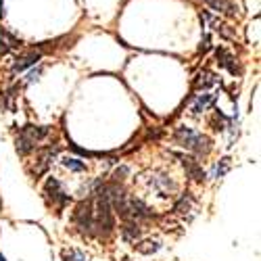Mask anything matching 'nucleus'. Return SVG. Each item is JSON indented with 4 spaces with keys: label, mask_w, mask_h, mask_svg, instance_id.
<instances>
[{
    "label": "nucleus",
    "mask_w": 261,
    "mask_h": 261,
    "mask_svg": "<svg viewBox=\"0 0 261 261\" xmlns=\"http://www.w3.org/2000/svg\"><path fill=\"white\" fill-rule=\"evenodd\" d=\"M173 140L180 146H184L186 150H192V153H197V155H207L211 150V140L207 136H203L201 132H194L190 127H176Z\"/></svg>",
    "instance_id": "f257e3e1"
},
{
    "label": "nucleus",
    "mask_w": 261,
    "mask_h": 261,
    "mask_svg": "<svg viewBox=\"0 0 261 261\" xmlns=\"http://www.w3.org/2000/svg\"><path fill=\"white\" fill-rule=\"evenodd\" d=\"M50 134V127H42V125H25L21 127V132L15 140L17 153L19 155H30L32 150Z\"/></svg>",
    "instance_id": "f03ea898"
},
{
    "label": "nucleus",
    "mask_w": 261,
    "mask_h": 261,
    "mask_svg": "<svg viewBox=\"0 0 261 261\" xmlns=\"http://www.w3.org/2000/svg\"><path fill=\"white\" fill-rule=\"evenodd\" d=\"M44 194H46V199L50 201V205H55V207H65V205L71 201V197H69L67 192H65L63 184H61L57 178H48V180H46Z\"/></svg>",
    "instance_id": "7ed1b4c3"
},
{
    "label": "nucleus",
    "mask_w": 261,
    "mask_h": 261,
    "mask_svg": "<svg viewBox=\"0 0 261 261\" xmlns=\"http://www.w3.org/2000/svg\"><path fill=\"white\" fill-rule=\"evenodd\" d=\"M146 184L150 190H155L159 197H169V194H173V190H176V184H173L165 173H153L150 178H146Z\"/></svg>",
    "instance_id": "20e7f679"
},
{
    "label": "nucleus",
    "mask_w": 261,
    "mask_h": 261,
    "mask_svg": "<svg viewBox=\"0 0 261 261\" xmlns=\"http://www.w3.org/2000/svg\"><path fill=\"white\" fill-rule=\"evenodd\" d=\"M42 59V50H30V53H23V55H19L13 63V73H21V71H25L28 67H32V65H36L38 61Z\"/></svg>",
    "instance_id": "39448f33"
},
{
    "label": "nucleus",
    "mask_w": 261,
    "mask_h": 261,
    "mask_svg": "<svg viewBox=\"0 0 261 261\" xmlns=\"http://www.w3.org/2000/svg\"><path fill=\"white\" fill-rule=\"evenodd\" d=\"M178 159L182 161V165H184V169H186V173H188V178L197 180V182H203V180H205V169L201 167L199 161H194V159H190V157H184V155H178Z\"/></svg>",
    "instance_id": "423d86ee"
},
{
    "label": "nucleus",
    "mask_w": 261,
    "mask_h": 261,
    "mask_svg": "<svg viewBox=\"0 0 261 261\" xmlns=\"http://www.w3.org/2000/svg\"><path fill=\"white\" fill-rule=\"evenodd\" d=\"M194 205H197V201H194L192 192H184L182 197L176 201V205H173V213L186 217L188 213H192V211H194Z\"/></svg>",
    "instance_id": "0eeeda50"
},
{
    "label": "nucleus",
    "mask_w": 261,
    "mask_h": 261,
    "mask_svg": "<svg viewBox=\"0 0 261 261\" xmlns=\"http://www.w3.org/2000/svg\"><path fill=\"white\" fill-rule=\"evenodd\" d=\"M15 48H19V40L11 32L0 28V59H3L5 55H9L11 50H15Z\"/></svg>",
    "instance_id": "6e6552de"
},
{
    "label": "nucleus",
    "mask_w": 261,
    "mask_h": 261,
    "mask_svg": "<svg viewBox=\"0 0 261 261\" xmlns=\"http://www.w3.org/2000/svg\"><path fill=\"white\" fill-rule=\"evenodd\" d=\"M121 238L125 243H140V238H142V228L140 224L136 222H125L123 228H121Z\"/></svg>",
    "instance_id": "1a4fd4ad"
},
{
    "label": "nucleus",
    "mask_w": 261,
    "mask_h": 261,
    "mask_svg": "<svg viewBox=\"0 0 261 261\" xmlns=\"http://www.w3.org/2000/svg\"><path fill=\"white\" fill-rule=\"evenodd\" d=\"M215 55H217V63H220V67L228 69L230 73H238V65H236V59H234V55H232L230 50H226V48H220V50H217Z\"/></svg>",
    "instance_id": "9d476101"
},
{
    "label": "nucleus",
    "mask_w": 261,
    "mask_h": 261,
    "mask_svg": "<svg viewBox=\"0 0 261 261\" xmlns=\"http://www.w3.org/2000/svg\"><path fill=\"white\" fill-rule=\"evenodd\" d=\"M213 100H215V96H213V94H199V96H197V100H194V105L190 107V113L199 115V113L207 111V109L213 105Z\"/></svg>",
    "instance_id": "9b49d317"
},
{
    "label": "nucleus",
    "mask_w": 261,
    "mask_h": 261,
    "mask_svg": "<svg viewBox=\"0 0 261 261\" xmlns=\"http://www.w3.org/2000/svg\"><path fill=\"white\" fill-rule=\"evenodd\" d=\"M205 3H207L211 9L220 11V13H226V15H230V17L236 15V9H234V5H232V0H205Z\"/></svg>",
    "instance_id": "f8f14e48"
},
{
    "label": "nucleus",
    "mask_w": 261,
    "mask_h": 261,
    "mask_svg": "<svg viewBox=\"0 0 261 261\" xmlns=\"http://www.w3.org/2000/svg\"><path fill=\"white\" fill-rule=\"evenodd\" d=\"M61 165H63L65 169L73 171V173H82V171H86V163H84L82 159H75V157H63V159H61Z\"/></svg>",
    "instance_id": "ddd939ff"
},
{
    "label": "nucleus",
    "mask_w": 261,
    "mask_h": 261,
    "mask_svg": "<svg viewBox=\"0 0 261 261\" xmlns=\"http://www.w3.org/2000/svg\"><path fill=\"white\" fill-rule=\"evenodd\" d=\"M136 249L144 255H150V253H157L161 249V245L157 241H142V243H136Z\"/></svg>",
    "instance_id": "4468645a"
},
{
    "label": "nucleus",
    "mask_w": 261,
    "mask_h": 261,
    "mask_svg": "<svg viewBox=\"0 0 261 261\" xmlns=\"http://www.w3.org/2000/svg\"><path fill=\"white\" fill-rule=\"evenodd\" d=\"M215 84H220V75L205 71L201 75V80H199V88H209V86H215Z\"/></svg>",
    "instance_id": "2eb2a0df"
},
{
    "label": "nucleus",
    "mask_w": 261,
    "mask_h": 261,
    "mask_svg": "<svg viewBox=\"0 0 261 261\" xmlns=\"http://www.w3.org/2000/svg\"><path fill=\"white\" fill-rule=\"evenodd\" d=\"M228 169H230V159L226 157V159H222L220 163H215V167H213V173H211V176H213V178H224Z\"/></svg>",
    "instance_id": "dca6fc26"
},
{
    "label": "nucleus",
    "mask_w": 261,
    "mask_h": 261,
    "mask_svg": "<svg viewBox=\"0 0 261 261\" xmlns=\"http://www.w3.org/2000/svg\"><path fill=\"white\" fill-rule=\"evenodd\" d=\"M63 261H88V257H86L82 251H77V249H71V251L63 253Z\"/></svg>",
    "instance_id": "f3484780"
},
{
    "label": "nucleus",
    "mask_w": 261,
    "mask_h": 261,
    "mask_svg": "<svg viewBox=\"0 0 261 261\" xmlns=\"http://www.w3.org/2000/svg\"><path fill=\"white\" fill-rule=\"evenodd\" d=\"M127 173H129V167H125V165H121L115 173H113V180L115 182H121V180H125V176H127Z\"/></svg>",
    "instance_id": "a211bd4d"
},
{
    "label": "nucleus",
    "mask_w": 261,
    "mask_h": 261,
    "mask_svg": "<svg viewBox=\"0 0 261 261\" xmlns=\"http://www.w3.org/2000/svg\"><path fill=\"white\" fill-rule=\"evenodd\" d=\"M209 48H211V36L207 34V36H205V38L201 40V46H199V53H203V55H205V53H207Z\"/></svg>",
    "instance_id": "6ab92c4d"
},
{
    "label": "nucleus",
    "mask_w": 261,
    "mask_h": 261,
    "mask_svg": "<svg viewBox=\"0 0 261 261\" xmlns=\"http://www.w3.org/2000/svg\"><path fill=\"white\" fill-rule=\"evenodd\" d=\"M40 73H42V67H38V69L30 71V73H28V77H25V84H32V82H36V80L40 77Z\"/></svg>",
    "instance_id": "aec40b11"
},
{
    "label": "nucleus",
    "mask_w": 261,
    "mask_h": 261,
    "mask_svg": "<svg viewBox=\"0 0 261 261\" xmlns=\"http://www.w3.org/2000/svg\"><path fill=\"white\" fill-rule=\"evenodd\" d=\"M5 17V0H0V19Z\"/></svg>",
    "instance_id": "412c9836"
},
{
    "label": "nucleus",
    "mask_w": 261,
    "mask_h": 261,
    "mask_svg": "<svg viewBox=\"0 0 261 261\" xmlns=\"http://www.w3.org/2000/svg\"><path fill=\"white\" fill-rule=\"evenodd\" d=\"M0 261H7V259H5V255H3V253H0Z\"/></svg>",
    "instance_id": "4be33fe9"
}]
</instances>
